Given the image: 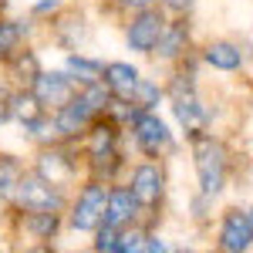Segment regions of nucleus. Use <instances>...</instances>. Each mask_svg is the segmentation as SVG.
Wrapping results in <instances>:
<instances>
[{
    "label": "nucleus",
    "instance_id": "obj_7",
    "mask_svg": "<svg viewBox=\"0 0 253 253\" xmlns=\"http://www.w3.org/2000/svg\"><path fill=\"white\" fill-rule=\"evenodd\" d=\"M135 17L125 24V44H128V51H135V54H152V47H156L159 34H162V27H166V10L162 7H142V10H132Z\"/></svg>",
    "mask_w": 253,
    "mask_h": 253
},
{
    "label": "nucleus",
    "instance_id": "obj_14",
    "mask_svg": "<svg viewBox=\"0 0 253 253\" xmlns=\"http://www.w3.org/2000/svg\"><path fill=\"white\" fill-rule=\"evenodd\" d=\"M138 78H142V71H138L132 61H108V64H101V84L118 101H128L132 98Z\"/></svg>",
    "mask_w": 253,
    "mask_h": 253
},
{
    "label": "nucleus",
    "instance_id": "obj_29",
    "mask_svg": "<svg viewBox=\"0 0 253 253\" xmlns=\"http://www.w3.org/2000/svg\"><path fill=\"white\" fill-rule=\"evenodd\" d=\"M0 3H10V0H0Z\"/></svg>",
    "mask_w": 253,
    "mask_h": 253
},
{
    "label": "nucleus",
    "instance_id": "obj_12",
    "mask_svg": "<svg viewBox=\"0 0 253 253\" xmlns=\"http://www.w3.org/2000/svg\"><path fill=\"white\" fill-rule=\"evenodd\" d=\"M138 213H142V206H138L135 193L128 189V186H108V199H105V213H101V223L105 226H128V223H138Z\"/></svg>",
    "mask_w": 253,
    "mask_h": 253
},
{
    "label": "nucleus",
    "instance_id": "obj_22",
    "mask_svg": "<svg viewBox=\"0 0 253 253\" xmlns=\"http://www.w3.org/2000/svg\"><path fill=\"white\" fill-rule=\"evenodd\" d=\"M91 233H95V243H91V250H98V253H115V243H118V230H115V226H105V223H98Z\"/></svg>",
    "mask_w": 253,
    "mask_h": 253
},
{
    "label": "nucleus",
    "instance_id": "obj_8",
    "mask_svg": "<svg viewBox=\"0 0 253 253\" xmlns=\"http://www.w3.org/2000/svg\"><path fill=\"white\" fill-rule=\"evenodd\" d=\"M128 189L135 193L138 206L152 213L156 206H162V199H166V169H162L159 162H152V159H145V162L132 166Z\"/></svg>",
    "mask_w": 253,
    "mask_h": 253
},
{
    "label": "nucleus",
    "instance_id": "obj_16",
    "mask_svg": "<svg viewBox=\"0 0 253 253\" xmlns=\"http://www.w3.org/2000/svg\"><path fill=\"white\" fill-rule=\"evenodd\" d=\"M101 64H105V61L88 58V54H81V51H68V58H64V75L75 81V88H84V84L101 81Z\"/></svg>",
    "mask_w": 253,
    "mask_h": 253
},
{
    "label": "nucleus",
    "instance_id": "obj_21",
    "mask_svg": "<svg viewBox=\"0 0 253 253\" xmlns=\"http://www.w3.org/2000/svg\"><path fill=\"white\" fill-rule=\"evenodd\" d=\"M142 240H145V230L138 223H128V226L118 230L115 253H142Z\"/></svg>",
    "mask_w": 253,
    "mask_h": 253
},
{
    "label": "nucleus",
    "instance_id": "obj_25",
    "mask_svg": "<svg viewBox=\"0 0 253 253\" xmlns=\"http://www.w3.org/2000/svg\"><path fill=\"white\" fill-rule=\"evenodd\" d=\"M193 3L196 0H159V7H162L166 14H186Z\"/></svg>",
    "mask_w": 253,
    "mask_h": 253
},
{
    "label": "nucleus",
    "instance_id": "obj_10",
    "mask_svg": "<svg viewBox=\"0 0 253 253\" xmlns=\"http://www.w3.org/2000/svg\"><path fill=\"white\" fill-rule=\"evenodd\" d=\"M27 88H31V95L38 98V105L44 108V112H54L58 105H64V101L71 98L75 81L64 75V68H51V71H47V68H41Z\"/></svg>",
    "mask_w": 253,
    "mask_h": 253
},
{
    "label": "nucleus",
    "instance_id": "obj_23",
    "mask_svg": "<svg viewBox=\"0 0 253 253\" xmlns=\"http://www.w3.org/2000/svg\"><path fill=\"white\" fill-rule=\"evenodd\" d=\"M166 250H169V243H166L162 236L145 233V240H142V253H166Z\"/></svg>",
    "mask_w": 253,
    "mask_h": 253
},
{
    "label": "nucleus",
    "instance_id": "obj_11",
    "mask_svg": "<svg viewBox=\"0 0 253 253\" xmlns=\"http://www.w3.org/2000/svg\"><path fill=\"white\" fill-rule=\"evenodd\" d=\"M34 172L44 175V179H51L54 186H68V182L75 179V172H78V162L71 159L68 149H61L58 142H51V145H41Z\"/></svg>",
    "mask_w": 253,
    "mask_h": 253
},
{
    "label": "nucleus",
    "instance_id": "obj_9",
    "mask_svg": "<svg viewBox=\"0 0 253 253\" xmlns=\"http://www.w3.org/2000/svg\"><path fill=\"white\" fill-rule=\"evenodd\" d=\"M216 247L223 253H247L253 247V216L250 210H226L216 230Z\"/></svg>",
    "mask_w": 253,
    "mask_h": 253
},
{
    "label": "nucleus",
    "instance_id": "obj_28",
    "mask_svg": "<svg viewBox=\"0 0 253 253\" xmlns=\"http://www.w3.org/2000/svg\"><path fill=\"white\" fill-rule=\"evenodd\" d=\"M0 105H3V88H0Z\"/></svg>",
    "mask_w": 253,
    "mask_h": 253
},
{
    "label": "nucleus",
    "instance_id": "obj_15",
    "mask_svg": "<svg viewBox=\"0 0 253 253\" xmlns=\"http://www.w3.org/2000/svg\"><path fill=\"white\" fill-rule=\"evenodd\" d=\"M203 61H206L213 71L233 75V71H240V68L247 64V54H243V47H240L236 41H213V44H206Z\"/></svg>",
    "mask_w": 253,
    "mask_h": 253
},
{
    "label": "nucleus",
    "instance_id": "obj_6",
    "mask_svg": "<svg viewBox=\"0 0 253 253\" xmlns=\"http://www.w3.org/2000/svg\"><path fill=\"white\" fill-rule=\"evenodd\" d=\"M105 199H108V182H105V179H88V182L78 189L75 203H71L68 226H71L75 233H91L98 223H101Z\"/></svg>",
    "mask_w": 253,
    "mask_h": 253
},
{
    "label": "nucleus",
    "instance_id": "obj_24",
    "mask_svg": "<svg viewBox=\"0 0 253 253\" xmlns=\"http://www.w3.org/2000/svg\"><path fill=\"white\" fill-rule=\"evenodd\" d=\"M61 10V0H38L31 3V17H44V14H58Z\"/></svg>",
    "mask_w": 253,
    "mask_h": 253
},
{
    "label": "nucleus",
    "instance_id": "obj_17",
    "mask_svg": "<svg viewBox=\"0 0 253 253\" xmlns=\"http://www.w3.org/2000/svg\"><path fill=\"white\" fill-rule=\"evenodd\" d=\"M3 112L10 118V125H24V122H31L34 115H41L44 108L38 105V98L31 95V88H17L10 95H3Z\"/></svg>",
    "mask_w": 253,
    "mask_h": 253
},
{
    "label": "nucleus",
    "instance_id": "obj_2",
    "mask_svg": "<svg viewBox=\"0 0 253 253\" xmlns=\"http://www.w3.org/2000/svg\"><path fill=\"white\" fill-rule=\"evenodd\" d=\"M189 149H193V166L196 179H199V196L216 199L226 189V172H230V156H226L223 142L213 138L210 132H193Z\"/></svg>",
    "mask_w": 253,
    "mask_h": 253
},
{
    "label": "nucleus",
    "instance_id": "obj_18",
    "mask_svg": "<svg viewBox=\"0 0 253 253\" xmlns=\"http://www.w3.org/2000/svg\"><path fill=\"white\" fill-rule=\"evenodd\" d=\"M20 230L31 236V240H54L58 230H61V213H47V210H41V213H24Z\"/></svg>",
    "mask_w": 253,
    "mask_h": 253
},
{
    "label": "nucleus",
    "instance_id": "obj_20",
    "mask_svg": "<svg viewBox=\"0 0 253 253\" xmlns=\"http://www.w3.org/2000/svg\"><path fill=\"white\" fill-rule=\"evenodd\" d=\"M20 172H24L20 159L0 156V199H10V193H14V186H17V179H20Z\"/></svg>",
    "mask_w": 253,
    "mask_h": 253
},
{
    "label": "nucleus",
    "instance_id": "obj_1",
    "mask_svg": "<svg viewBox=\"0 0 253 253\" xmlns=\"http://www.w3.org/2000/svg\"><path fill=\"white\" fill-rule=\"evenodd\" d=\"M84 156H88V169H91V179H105L112 182L115 172L122 169V128L112 115H98L88 132H84Z\"/></svg>",
    "mask_w": 253,
    "mask_h": 253
},
{
    "label": "nucleus",
    "instance_id": "obj_19",
    "mask_svg": "<svg viewBox=\"0 0 253 253\" xmlns=\"http://www.w3.org/2000/svg\"><path fill=\"white\" fill-rule=\"evenodd\" d=\"M3 61L10 64V75H14V81H17L20 88H27V84L34 81V75L41 71L38 51H27V47H24V51H20V47H17V51H10Z\"/></svg>",
    "mask_w": 253,
    "mask_h": 253
},
{
    "label": "nucleus",
    "instance_id": "obj_27",
    "mask_svg": "<svg viewBox=\"0 0 253 253\" xmlns=\"http://www.w3.org/2000/svg\"><path fill=\"white\" fill-rule=\"evenodd\" d=\"M3 58H7V47H3V44H0V61H3Z\"/></svg>",
    "mask_w": 253,
    "mask_h": 253
},
{
    "label": "nucleus",
    "instance_id": "obj_4",
    "mask_svg": "<svg viewBox=\"0 0 253 253\" xmlns=\"http://www.w3.org/2000/svg\"><path fill=\"white\" fill-rule=\"evenodd\" d=\"M128 125H132V142H135V149L145 159H159V156H166V152H172V145H175L172 128H169L166 118H159L156 108L135 112V118Z\"/></svg>",
    "mask_w": 253,
    "mask_h": 253
},
{
    "label": "nucleus",
    "instance_id": "obj_13",
    "mask_svg": "<svg viewBox=\"0 0 253 253\" xmlns=\"http://www.w3.org/2000/svg\"><path fill=\"white\" fill-rule=\"evenodd\" d=\"M189 38H193V31H189V24L186 20H166V27H162V34H159L156 47H152V54L159 61H179L189 54Z\"/></svg>",
    "mask_w": 253,
    "mask_h": 253
},
{
    "label": "nucleus",
    "instance_id": "obj_3",
    "mask_svg": "<svg viewBox=\"0 0 253 253\" xmlns=\"http://www.w3.org/2000/svg\"><path fill=\"white\" fill-rule=\"evenodd\" d=\"M10 203L17 206L20 213H64L68 206V196H64V186H54L51 179H44L38 172H20L17 186L10 193Z\"/></svg>",
    "mask_w": 253,
    "mask_h": 253
},
{
    "label": "nucleus",
    "instance_id": "obj_26",
    "mask_svg": "<svg viewBox=\"0 0 253 253\" xmlns=\"http://www.w3.org/2000/svg\"><path fill=\"white\" fill-rule=\"evenodd\" d=\"M118 7H125V10H142V7H152L159 0H115Z\"/></svg>",
    "mask_w": 253,
    "mask_h": 253
},
{
    "label": "nucleus",
    "instance_id": "obj_5",
    "mask_svg": "<svg viewBox=\"0 0 253 253\" xmlns=\"http://www.w3.org/2000/svg\"><path fill=\"white\" fill-rule=\"evenodd\" d=\"M95 118H98V108L91 105V98L84 95L81 88H75L71 98L51 112V122H54L58 142H78V138L88 132V125H91Z\"/></svg>",
    "mask_w": 253,
    "mask_h": 253
}]
</instances>
